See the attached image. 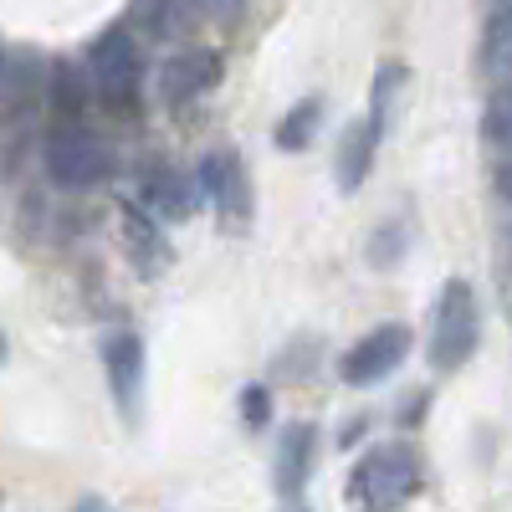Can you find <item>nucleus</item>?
Instances as JSON below:
<instances>
[{
	"label": "nucleus",
	"mask_w": 512,
	"mask_h": 512,
	"mask_svg": "<svg viewBox=\"0 0 512 512\" xmlns=\"http://www.w3.org/2000/svg\"><path fill=\"white\" fill-rule=\"evenodd\" d=\"M420 492V456L410 441H379L369 446L349 472V512H400Z\"/></svg>",
	"instance_id": "f257e3e1"
},
{
	"label": "nucleus",
	"mask_w": 512,
	"mask_h": 512,
	"mask_svg": "<svg viewBox=\"0 0 512 512\" xmlns=\"http://www.w3.org/2000/svg\"><path fill=\"white\" fill-rule=\"evenodd\" d=\"M482 344V308H477V292L466 277H451L431 308V333H425V354H431L436 374H456L466 359L477 354Z\"/></svg>",
	"instance_id": "f03ea898"
},
{
	"label": "nucleus",
	"mask_w": 512,
	"mask_h": 512,
	"mask_svg": "<svg viewBox=\"0 0 512 512\" xmlns=\"http://www.w3.org/2000/svg\"><path fill=\"white\" fill-rule=\"evenodd\" d=\"M41 164H47V180L57 190H93V185H103L113 175V149L82 118H72V123L52 128Z\"/></svg>",
	"instance_id": "7ed1b4c3"
},
{
	"label": "nucleus",
	"mask_w": 512,
	"mask_h": 512,
	"mask_svg": "<svg viewBox=\"0 0 512 512\" xmlns=\"http://www.w3.org/2000/svg\"><path fill=\"white\" fill-rule=\"evenodd\" d=\"M88 82H93V98L103 108H134L139 98V47H134V31L128 26H108L93 47H88Z\"/></svg>",
	"instance_id": "20e7f679"
},
{
	"label": "nucleus",
	"mask_w": 512,
	"mask_h": 512,
	"mask_svg": "<svg viewBox=\"0 0 512 512\" xmlns=\"http://www.w3.org/2000/svg\"><path fill=\"white\" fill-rule=\"evenodd\" d=\"M410 344H415V333L405 323H379L338 359V379L354 384V390H369V384H379L384 374H395L410 359Z\"/></svg>",
	"instance_id": "39448f33"
},
{
	"label": "nucleus",
	"mask_w": 512,
	"mask_h": 512,
	"mask_svg": "<svg viewBox=\"0 0 512 512\" xmlns=\"http://www.w3.org/2000/svg\"><path fill=\"white\" fill-rule=\"evenodd\" d=\"M200 185L210 195V205H216V216L226 231H246L251 226V175H246V159L236 149H210L200 159Z\"/></svg>",
	"instance_id": "423d86ee"
},
{
	"label": "nucleus",
	"mask_w": 512,
	"mask_h": 512,
	"mask_svg": "<svg viewBox=\"0 0 512 512\" xmlns=\"http://www.w3.org/2000/svg\"><path fill=\"white\" fill-rule=\"evenodd\" d=\"M221 82V57L210 47H180L159 67V98L169 108H190L195 98H205Z\"/></svg>",
	"instance_id": "0eeeda50"
},
{
	"label": "nucleus",
	"mask_w": 512,
	"mask_h": 512,
	"mask_svg": "<svg viewBox=\"0 0 512 512\" xmlns=\"http://www.w3.org/2000/svg\"><path fill=\"white\" fill-rule=\"evenodd\" d=\"M144 338L139 333H108L103 338V369H108V390L118 400V410L128 420H139V400H144Z\"/></svg>",
	"instance_id": "6e6552de"
},
{
	"label": "nucleus",
	"mask_w": 512,
	"mask_h": 512,
	"mask_svg": "<svg viewBox=\"0 0 512 512\" xmlns=\"http://www.w3.org/2000/svg\"><path fill=\"white\" fill-rule=\"evenodd\" d=\"M313 456H318V425L313 420H297L277 436V456H272V487L277 497H303L308 477H313Z\"/></svg>",
	"instance_id": "1a4fd4ad"
},
{
	"label": "nucleus",
	"mask_w": 512,
	"mask_h": 512,
	"mask_svg": "<svg viewBox=\"0 0 512 512\" xmlns=\"http://www.w3.org/2000/svg\"><path fill=\"white\" fill-rule=\"evenodd\" d=\"M123 246H128V262H134L139 277H159L169 267V241L149 205H123Z\"/></svg>",
	"instance_id": "9d476101"
},
{
	"label": "nucleus",
	"mask_w": 512,
	"mask_h": 512,
	"mask_svg": "<svg viewBox=\"0 0 512 512\" xmlns=\"http://www.w3.org/2000/svg\"><path fill=\"white\" fill-rule=\"evenodd\" d=\"M200 195H205L200 175H180V169H169V164H154V175L144 180V205L159 221H190Z\"/></svg>",
	"instance_id": "9b49d317"
},
{
	"label": "nucleus",
	"mask_w": 512,
	"mask_h": 512,
	"mask_svg": "<svg viewBox=\"0 0 512 512\" xmlns=\"http://www.w3.org/2000/svg\"><path fill=\"white\" fill-rule=\"evenodd\" d=\"M379 144H384V134L374 128V118H369V113H364V118H354V123L344 128V139H338V190H344V195L364 190Z\"/></svg>",
	"instance_id": "f8f14e48"
},
{
	"label": "nucleus",
	"mask_w": 512,
	"mask_h": 512,
	"mask_svg": "<svg viewBox=\"0 0 512 512\" xmlns=\"http://www.w3.org/2000/svg\"><path fill=\"white\" fill-rule=\"evenodd\" d=\"M482 72L497 88H512V6H502L482 31Z\"/></svg>",
	"instance_id": "ddd939ff"
},
{
	"label": "nucleus",
	"mask_w": 512,
	"mask_h": 512,
	"mask_svg": "<svg viewBox=\"0 0 512 512\" xmlns=\"http://www.w3.org/2000/svg\"><path fill=\"white\" fill-rule=\"evenodd\" d=\"M318 128H323V98H303L297 108H287L282 113V123H277V149L282 154H297V149H308L313 139H318Z\"/></svg>",
	"instance_id": "4468645a"
},
{
	"label": "nucleus",
	"mask_w": 512,
	"mask_h": 512,
	"mask_svg": "<svg viewBox=\"0 0 512 512\" xmlns=\"http://www.w3.org/2000/svg\"><path fill=\"white\" fill-rule=\"evenodd\" d=\"M400 88H405V67H400V62H384V67L374 72V103H369V118H374V128H379V134H390Z\"/></svg>",
	"instance_id": "2eb2a0df"
},
{
	"label": "nucleus",
	"mask_w": 512,
	"mask_h": 512,
	"mask_svg": "<svg viewBox=\"0 0 512 512\" xmlns=\"http://www.w3.org/2000/svg\"><path fill=\"white\" fill-rule=\"evenodd\" d=\"M139 16L149 26V36H180L190 31V11H185V0H139Z\"/></svg>",
	"instance_id": "dca6fc26"
},
{
	"label": "nucleus",
	"mask_w": 512,
	"mask_h": 512,
	"mask_svg": "<svg viewBox=\"0 0 512 512\" xmlns=\"http://www.w3.org/2000/svg\"><path fill=\"white\" fill-rule=\"evenodd\" d=\"M482 134H487V144H497V149L512 159V88H497V93L487 98Z\"/></svg>",
	"instance_id": "f3484780"
},
{
	"label": "nucleus",
	"mask_w": 512,
	"mask_h": 512,
	"mask_svg": "<svg viewBox=\"0 0 512 512\" xmlns=\"http://www.w3.org/2000/svg\"><path fill=\"white\" fill-rule=\"evenodd\" d=\"M236 405H241V425H246V431H262V425L272 420V390H267V384H246Z\"/></svg>",
	"instance_id": "a211bd4d"
},
{
	"label": "nucleus",
	"mask_w": 512,
	"mask_h": 512,
	"mask_svg": "<svg viewBox=\"0 0 512 512\" xmlns=\"http://www.w3.org/2000/svg\"><path fill=\"white\" fill-rule=\"evenodd\" d=\"M200 6H205L210 16H236V11H241V0H200Z\"/></svg>",
	"instance_id": "6ab92c4d"
},
{
	"label": "nucleus",
	"mask_w": 512,
	"mask_h": 512,
	"mask_svg": "<svg viewBox=\"0 0 512 512\" xmlns=\"http://www.w3.org/2000/svg\"><path fill=\"white\" fill-rule=\"evenodd\" d=\"M72 512H113V507H108V502H103V497H82V502H77V507H72Z\"/></svg>",
	"instance_id": "aec40b11"
},
{
	"label": "nucleus",
	"mask_w": 512,
	"mask_h": 512,
	"mask_svg": "<svg viewBox=\"0 0 512 512\" xmlns=\"http://www.w3.org/2000/svg\"><path fill=\"white\" fill-rule=\"evenodd\" d=\"M497 190H502V195H507V200H512V159H507V164H502V169H497Z\"/></svg>",
	"instance_id": "412c9836"
},
{
	"label": "nucleus",
	"mask_w": 512,
	"mask_h": 512,
	"mask_svg": "<svg viewBox=\"0 0 512 512\" xmlns=\"http://www.w3.org/2000/svg\"><path fill=\"white\" fill-rule=\"evenodd\" d=\"M0 364H6V333H0Z\"/></svg>",
	"instance_id": "4be33fe9"
},
{
	"label": "nucleus",
	"mask_w": 512,
	"mask_h": 512,
	"mask_svg": "<svg viewBox=\"0 0 512 512\" xmlns=\"http://www.w3.org/2000/svg\"><path fill=\"white\" fill-rule=\"evenodd\" d=\"M282 512H308V507H282Z\"/></svg>",
	"instance_id": "5701e85b"
}]
</instances>
